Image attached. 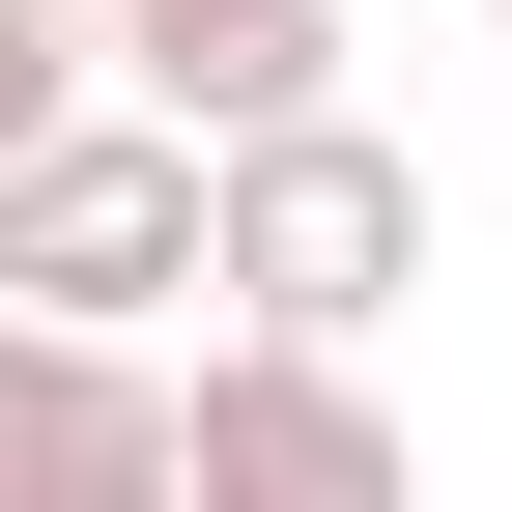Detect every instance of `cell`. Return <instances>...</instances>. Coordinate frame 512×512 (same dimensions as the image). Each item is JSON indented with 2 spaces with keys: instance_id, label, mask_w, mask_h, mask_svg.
I'll use <instances>...</instances> for the list:
<instances>
[{
  "instance_id": "5b68a950",
  "label": "cell",
  "mask_w": 512,
  "mask_h": 512,
  "mask_svg": "<svg viewBox=\"0 0 512 512\" xmlns=\"http://www.w3.org/2000/svg\"><path fill=\"white\" fill-rule=\"evenodd\" d=\"M114 86H143L171 143H256V114L342 86V0H143V29H114Z\"/></svg>"
},
{
  "instance_id": "6da1fadb",
  "label": "cell",
  "mask_w": 512,
  "mask_h": 512,
  "mask_svg": "<svg viewBox=\"0 0 512 512\" xmlns=\"http://www.w3.org/2000/svg\"><path fill=\"white\" fill-rule=\"evenodd\" d=\"M427 285V171L370 143L342 86L256 114V143H200V313H285V342H370V313Z\"/></svg>"
},
{
  "instance_id": "52a82bcc",
  "label": "cell",
  "mask_w": 512,
  "mask_h": 512,
  "mask_svg": "<svg viewBox=\"0 0 512 512\" xmlns=\"http://www.w3.org/2000/svg\"><path fill=\"white\" fill-rule=\"evenodd\" d=\"M57 29H86V57H114V29H143V0H57Z\"/></svg>"
},
{
  "instance_id": "8992f818",
  "label": "cell",
  "mask_w": 512,
  "mask_h": 512,
  "mask_svg": "<svg viewBox=\"0 0 512 512\" xmlns=\"http://www.w3.org/2000/svg\"><path fill=\"white\" fill-rule=\"evenodd\" d=\"M57 86H86V29H57V0H0V143H29Z\"/></svg>"
},
{
  "instance_id": "277c9868",
  "label": "cell",
  "mask_w": 512,
  "mask_h": 512,
  "mask_svg": "<svg viewBox=\"0 0 512 512\" xmlns=\"http://www.w3.org/2000/svg\"><path fill=\"white\" fill-rule=\"evenodd\" d=\"M171 484V370L86 313H0V512H143Z\"/></svg>"
},
{
  "instance_id": "7a4b0ae2",
  "label": "cell",
  "mask_w": 512,
  "mask_h": 512,
  "mask_svg": "<svg viewBox=\"0 0 512 512\" xmlns=\"http://www.w3.org/2000/svg\"><path fill=\"white\" fill-rule=\"evenodd\" d=\"M0 313H86V342L200 313V143H171V114H86V86H57L29 143H0Z\"/></svg>"
},
{
  "instance_id": "3957f363",
  "label": "cell",
  "mask_w": 512,
  "mask_h": 512,
  "mask_svg": "<svg viewBox=\"0 0 512 512\" xmlns=\"http://www.w3.org/2000/svg\"><path fill=\"white\" fill-rule=\"evenodd\" d=\"M171 484H399V399H370L342 342H285V313H200V370H171Z\"/></svg>"
}]
</instances>
